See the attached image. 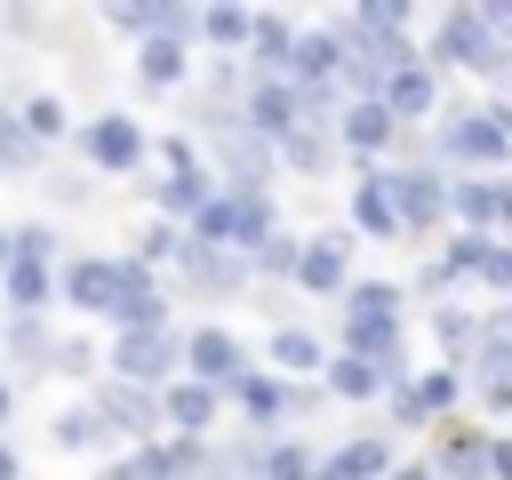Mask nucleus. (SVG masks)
I'll return each mask as SVG.
<instances>
[{"mask_svg": "<svg viewBox=\"0 0 512 480\" xmlns=\"http://www.w3.org/2000/svg\"><path fill=\"white\" fill-rule=\"evenodd\" d=\"M200 160H208V176H216V192H272V144L248 128V120H224V128H208L200 136Z\"/></svg>", "mask_w": 512, "mask_h": 480, "instance_id": "1", "label": "nucleus"}, {"mask_svg": "<svg viewBox=\"0 0 512 480\" xmlns=\"http://www.w3.org/2000/svg\"><path fill=\"white\" fill-rule=\"evenodd\" d=\"M280 224H272V192H216L200 216H192V240L200 248H232V256H248L256 240H272Z\"/></svg>", "mask_w": 512, "mask_h": 480, "instance_id": "2", "label": "nucleus"}, {"mask_svg": "<svg viewBox=\"0 0 512 480\" xmlns=\"http://www.w3.org/2000/svg\"><path fill=\"white\" fill-rule=\"evenodd\" d=\"M88 408H96V416H104V432H112V440H128V448H152V440H168L160 392H144V384L96 376V384H88Z\"/></svg>", "mask_w": 512, "mask_h": 480, "instance_id": "3", "label": "nucleus"}, {"mask_svg": "<svg viewBox=\"0 0 512 480\" xmlns=\"http://www.w3.org/2000/svg\"><path fill=\"white\" fill-rule=\"evenodd\" d=\"M440 64L512 80V48H504V32L488 24V8H448V16H440Z\"/></svg>", "mask_w": 512, "mask_h": 480, "instance_id": "4", "label": "nucleus"}, {"mask_svg": "<svg viewBox=\"0 0 512 480\" xmlns=\"http://www.w3.org/2000/svg\"><path fill=\"white\" fill-rule=\"evenodd\" d=\"M104 376L144 384V392H168V384L184 376V336H176V328H152V336H112Z\"/></svg>", "mask_w": 512, "mask_h": 480, "instance_id": "5", "label": "nucleus"}, {"mask_svg": "<svg viewBox=\"0 0 512 480\" xmlns=\"http://www.w3.org/2000/svg\"><path fill=\"white\" fill-rule=\"evenodd\" d=\"M184 376H192V384H208L216 400H232V392L256 376V360H248V344H240V336H224V328H192V336H184Z\"/></svg>", "mask_w": 512, "mask_h": 480, "instance_id": "6", "label": "nucleus"}, {"mask_svg": "<svg viewBox=\"0 0 512 480\" xmlns=\"http://www.w3.org/2000/svg\"><path fill=\"white\" fill-rule=\"evenodd\" d=\"M80 160L104 168V176H136V168L152 160V136H144L128 112H96V120H80Z\"/></svg>", "mask_w": 512, "mask_h": 480, "instance_id": "7", "label": "nucleus"}, {"mask_svg": "<svg viewBox=\"0 0 512 480\" xmlns=\"http://www.w3.org/2000/svg\"><path fill=\"white\" fill-rule=\"evenodd\" d=\"M168 272H176L184 296H208V304H224V296L248 288V256H232V248H200L192 232H184V256H176Z\"/></svg>", "mask_w": 512, "mask_h": 480, "instance_id": "8", "label": "nucleus"}, {"mask_svg": "<svg viewBox=\"0 0 512 480\" xmlns=\"http://www.w3.org/2000/svg\"><path fill=\"white\" fill-rule=\"evenodd\" d=\"M56 304L64 312H88V320H112V304H120V256H64Z\"/></svg>", "mask_w": 512, "mask_h": 480, "instance_id": "9", "label": "nucleus"}, {"mask_svg": "<svg viewBox=\"0 0 512 480\" xmlns=\"http://www.w3.org/2000/svg\"><path fill=\"white\" fill-rule=\"evenodd\" d=\"M376 184H384L400 232H432V224L448 216V184H440L432 168H376Z\"/></svg>", "mask_w": 512, "mask_h": 480, "instance_id": "10", "label": "nucleus"}, {"mask_svg": "<svg viewBox=\"0 0 512 480\" xmlns=\"http://www.w3.org/2000/svg\"><path fill=\"white\" fill-rule=\"evenodd\" d=\"M440 152L448 160H472V168H496L512 152V112H456L440 128Z\"/></svg>", "mask_w": 512, "mask_h": 480, "instance_id": "11", "label": "nucleus"}, {"mask_svg": "<svg viewBox=\"0 0 512 480\" xmlns=\"http://www.w3.org/2000/svg\"><path fill=\"white\" fill-rule=\"evenodd\" d=\"M240 120H248L264 144H280V136H296V128H304V96H296L288 80H248V96H240Z\"/></svg>", "mask_w": 512, "mask_h": 480, "instance_id": "12", "label": "nucleus"}, {"mask_svg": "<svg viewBox=\"0 0 512 480\" xmlns=\"http://www.w3.org/2000/svg\"><path fill=\"white\" fill-rule=\"evenodd\" d=\"M0 352H8L16 384H24V376H48V360H56V328L32 320V312H0Z\"/></svg>", "mask_w": 512, "mask_h": 480, "instance_id": "13", "label": "nucleus"}, {"mask_svg": "<svg viewBox=\"0 0 512 480\" xmlns=\"http://www.w3.org/2000/svg\"><path fill=\"white\" fill-rule=\"evenodd\" d=\"M296 288L344 296V288H352V240H344V232H320V240H304V256H296Z\"/></svg>", "mask_w": 512, "mask_h": 480, "instance_id": "14", "label": "nucleus"}, {"mask_svg": "<svg viewBox=\"0 0 512 480\" xmlns=\"http://www.w3.org/2000/svg\"><path fill=\"white\" fill-rule=\"evenodd\" d=\"M336 144L360 152V160H376V152L400 144V120H392L384 104H344V112H336Z\"/></svg>", "mask_w": 512, "mask_h": 480, "instance_id": "15", "label": "nucleus"}, {"mask_svg": "<svg viewBox=\"0 0 512 480\" xmlns=\"http://www.w3.org/2000/svg\"><path fill=\"white\" fill-rule=\"evenodd\" d=\"M0 312H32V320H48V312H56V272L8 256V272H0Z\"/></svg>", "mask_w": 512, "mask_h": 480, "instance_id": "16", "label": "nucleus"}, {"mask_svg": "<svg viewBox=\"0 0 512 480\" xmlns=\"http://www.w3.org/2000/svg\"><path fill=\"white\" fill-rule=\"evenodd\" d=\"M160 416H168L176 440H208V424H216V392L192 384V376H176V384L160 392Z\"/></svg>", "mask_w": 512, "mask_h": 480, "instance_id": "17", "label": "nucleus"}, {"mask_svg": "<svg viewBox=\"0 0 512 480\" xmlns=\"http://www.w3.org/2000/svg\"><path fill=\"white\" fill-rule=\"evenodd\" d=\"M136 80L144 88H192V40H136Z\"/></svg>", "mask_w": 512, "mask_h": 480, "instance_id": "18", "label": "nucleus"}, {"mask_svg": "<svg viewBox=\"0 0 512 480\" xmlns=\"http://www.w3.org/2000/svg\"><path fill=\"white\" fill-rule=\"evenodd\" d=\"M208 200H216V176H208V168H200V176H152V208H160L168 224H184V232H192V216H200Z\"/></svg>", "mask_w": 512, "mask_h": 480, "instance_id": "19", "label": "nucleus"}, {"mask_svg": "<svg viewBox=\"0 0 512 480\" xmlns=\"http://www.w3.org/2000/svg\"><path fill=\"white\" fill-rule=\"evenodd\" d=\"M48 440H56L64 456H104V448H120V440L104 432V416H96L88 400H72V408H56V424H48Z\"/></svg>", "mask_w": 512, "mask_h": 480, "instance_id": "20", "label": "nucleus"}, {"mask_svg": "<svg viewBox=\"0 0 512 480\" xmlns=\"http://www.w3.org/2000/svg\"><path fill=\"white\" fill-rule=\"evenodd\" d=\"M288 56H296L288 16H256V40H248V80H288Z\"/></svg>", "mask_w": 512, "mask_h": 480, "instance_id": "21", "label": "nucleus"}, {"mask_svg": "<svg viewBox=\"0 0 512 480\" xmlns=\"http://www.w3.org/2000/svg\"><path fill=\"white\" fill-rule=\"evenodd\" d=\"M232 400H240V416L256 424V440H272V432L288 424V384H280V376H264V368H256V376H248Z\"/></svg>", "mask_w": 512, "mask_h": 480, "instance_id": "22", "label": "nucleus"}, {"mask_svg": "<svg viewBox=\"0 0 512 480\" xmlns=\"http://www.w3.org/2000/svg\"><path fill=\"white\" fill-rule=\"evenodd\" d=\"M392 472V440H344L336 456H320V480H384Z\"/></svg>", "mask_w": 512, "mask_h": 480, "instance_id": "23", "label": "nucleus"}, {"mask_svg": "<svg viewBox=\"0 0 512 480\" xmlns=\"http://www.w3.org/2000/svg\"><path fill=\"white\" fill-rule=\"evenodd\" d=\"M344 320L400 328V288H392V280H352V288H344Z\"/></svg>", "mask_w": 512, "mask_h": 480, "instance_id": "24", "label": "nucleus"}, {"mask_svg": "<svg viewBox=\"0 0 512 480\" xmlns=\"http://www.w3.org/2000/svg\"><path fill=\"white\" fill-rule=\"evenodd\" d=\"M8 248H16L24 264H48V272H64V232H56L48 216H24V224H8Z\"/></svg>", "mask_w": 512, "mask_h": 480, "instance_id": "25", "label": "nucleus"}, {"mask_svg": "<svg viewBox=\"0 0 512 480\" xmlns=\"http://www.w3.org/2000/svg\"><path fill=\"white\" fill-rule=\"evenodd\" d=\"M256 480H320V456H312L304 440L272 432V440H264V464H256Z\"/></svg>", "mask_w": 512, "mask_h": 480, "instance_id": "26", "label": "nucleus"}, {"mask_svg": "<svg viewBox=\"0 0 512 480\" xmlns=\"http://www.w3.org/2000/svg\"><path fill=\"white\" fill-rule=\"evenodd\" d=\"M256 464H264V440H256V432H248V440H208L200 480H256Z\"/></svg>", "mask_w": 512, "mask_h": 480, "instance_id": "27", "label": "nucleus"}, {"mask_svg": "<svg viewBox=\"0 0 512 480\" xmlns=\"http://www.w3.org/2000/svg\"><path fill=\"white\" fill-rule=\"evenodd\" d=\"M384 112H392V120H416V112H432V72H424V64H400V72L384 80Z\"/></svg>", "mask_w": 512, "mask_h": 480, "instance_id": "28", "label": "nucleus"}, {"mask_svg": "<svg viewBox=\"0 0 512 480\" xmlns=\"http://www.w3.org/2000/svg\"><path fill=\"white\" fill-rule=\"evenodd\" d=\"M272 160H288L296 176H320V168L336 160V136H328V128H296V136H280V144H272Z\"/></svg>", "mask_w": 512, "mask_h": 480, "instance_id": "29", "label": "nucleus"}, {"mask_svg": "<svg viewBox=\"0 0 512 480\" xmlns=\"http://www.w3.org/2000/svg\"><path fill=\"white\" fill-rule=\"evenodd\" d=\"M272 368H288V376H320L328 352H320L312 328H272Z\"/></svg>", "mask_w": 512, "mask_h": 480, "instance_id": "30", "label": "nucleus"}, {"mask_svg": "<svg viewBox=\"0 0 512 480\" xmlns=\"http://www.w3.org/2000/svg\"><path fill=\"white\" fill-rule=\"evenodd\" d=\"M320 376H328V392H336V400H376V392H392V384H384V368H368V360H352V352H336Z\"/></svg>", "mask_w": 512, "mask_h": 480, "instance_id": "31", "label": "nucleus"}, {"mask_svg": "<svg viewBox=\"0 0 512 480\" xmlns=\"http://www.w3.org/2000/svg\"><path fill=\"white\" fill-rule=\"evenodd\" d=\"M472 368H480V392H488L496 408H512V336H480Z\"/></svg>", "mask_w": 512, "mask_h": 480, "instance_id": "32", "label": "nucleus"}, {"mask_svg": "<svg viewBox=\"0 0 512 480\" xmlns=\"http://www.w3.org/2000/svg\"><path fill=\"white\" fill-rule=\"evenodd\" d=\"M448 208H456L464 224H480V232H488V224L504 216V184H480V176H464V184H448Z\"/></svg>", "mask_w": 512, "mask_h": 480, "instance_id": "33", "label": "nucleus"}, {"mask_svg": "<svg viewBox=\"0 0 512 480\" xmlns=\"http://www.w3.org/2000/svg\"><path fill=\"white\" fill-rule=\"evenodd\" d=\"M200 40L248 56V40H256V8H200Z\"/></svg>", "mask_w": 512, "mask_h": 480, "instance_id": "34", "label": "nucleus"}, {"mask_svg": "<svg viewBox=\"0 0 512 480\" xmlns=\"http://www.w3.org/2000/svg\"><path fill=\"white\" fill-rule=\"evenodd\" d=\"M352 224H360V232H376V240H392V232H400V216H392V200H384V184H376V176H360V184H352Z\"/></svg>", "mask_w": 512, "mask_h": 480, "instance_id": "35", "label": "nucleus"}, {"mask_svg": "<svg viewBox=\"0 0 512 480\" xmlns=\"http://www.w3.org/2000/svg\"><path fill=\"white\" fill-rule=\"evenodd\" d=\"M128 256H136L144 272H160V264H176V256H184V224H168V216H152V224L136 232V248H128Z\"/></svg>", "mask_w": 512, "mask_h": 480, "instance_id": "36", "label": "nucleus"}, {"mask_svg": "<svg viewBox=\"0 0 512 480\" xmlns=\"http://www.w3.org/2000/svg\"><path fill=\"white\" fill-rule=\"evenodd\" d=\"M16 120H24V136H32V144H48V152H56V144H64V128H72L56 96H24V104H16Z\"/></svg>", "mask_w": 512, "mask_h": 480, "instance_id": "37", "label": "nucleus"}, {"mask_svg": "<svg viewBox=\"0 0 512 480\" xmlns=\"http://www.w3.org/2000/svg\"><path fill=\"white\" fill-rule=\"evenodd\" d=\"M296 256H304V240L272 232V240H256V248H248V280H256V272H264V280H296Z\"/></svg>", "mask_w": 512, "mask_h": 480, "instance_id": "38", "label": "nucleus"}, {"mask_svg": "<svg viewBox=\"0 0 512 480\" xmlns=\"http://www.w3.org/2000/svg\"><path fill=\"white\" fill-rule=\"evenodd\" d=\"M48 376H80V384H96V376H104V352H96L88 336H64V328H56V360H48Z\"/></svg>", "mask_w": 512, "mask_h": 480, "instance_id": "39", "label": "nucleus"}, {"mask_svg": "<svg viewBox=\"0 0 512 480\" xmlns=\"http://www.w3.org/2000/svg\"><path fill=\"white\" fill-rule=\"evenodd\" d=\"M432 328H440V344H448V352H480V328H472L464 312H440Z\"/></svg>", "mask_w": 512, "mask_h": 480, "instance_id": "40", "label": "nucleus"}, {"mask_svg": "<svg viewBox=\"0 0 512 480\" xmlns=\"http://www.w3.org/2000/svg\"><path fill=\"white\" fill-rule=\"evenodd\" d=\"M408 392H416V408L432 416V408H448V400H456V376H424V384H408Z\"/></svg>", "mask_w": 512, "mask_h": 480, "instance_id": "41", "label": "nucleus"}, {"mask_svg": "<svg viewBox=\"0 0 512 480\" xmlns=\"http://www.w3.org/2000/svg\"><path fill=\"white\" fill-rule=\"evenodd\" d=\"M48 200H64V208H80V200H88V176H48Z\"/></svg>", "mask_w": 512, "mask_h": 480, "instance_id": "42", "label": "nucleus"}, {"mask_svg": "<svg viewBox=\"0 0 512 480\" xmlns=\"http://www.w3.org/2000/svg\"><path fill=\"white\" fill-rule=\"evenodd\" d=\"M488 24L504 32V48H512V0H488Z\"/></svg>", "mask_w": 512, "mask_h": 480, "instance_id": "43", "label": "nucleus"}, {"mask_svg": "<svg viewBox=\"0 0 512 480\" xmlns=\"http://www.w3.org/2000/svg\"><path fill=\"white\" fill-rule=\"evenodd\" d=\"M16 424V376H0V432Z\"/></svg>", "mask_w": 512, "mask_h": 480, "instance_id": "44", "label": "nucleus"}, {"mask_svg": "<svg viewBox=\"0 0 512 480\" xmlns=\"http://www.w3.org/2000/svg\"><path fill=\"white\" fill-rule=\"evenodd\" d=\"M0 480H24V456L8 448V432H0Z\"/></svg>", "mask_w": 512, "mask_h": 480, "instance_id": "45", "label": "nucleus"}, {"mask_svg": "<svg viewBox=\"0 0 512 480\" xmlns=\"http://www.w3.org/2000/svg\"><path fill=\"white\" fill-rule=\"evenodd\" d=\"M384 480H440V472H424V464H392Z\"/></svg>", "mask_w": 512, "mask_h": 480, "instance_id": "46", "label": "nucleus"}, {"mask_svg": "<svg viewBox=\"0 0 512 480\" xmlns=\"http://www.w3.org/2000/svg\"><path fill=\"white\" fill-rule=\"evenodd\" d=\"M8 256H16V248H8V224H0V272H8Z\"/></svg>", "mask_w": 512, "mask_h": 480, "instance_id": "47", "label": "nucleus"}, {"mask_svg": "<svg viewBox=\"0 0 512 480\" xmlns=\"http://www.w3.org/2000/svg\"><path fill=\"white\" fill-rule=\"evenodd\" d=\"M496 224H512V192H504V216H496Z\"/></svg>", "mask_w": 512, "mask_h": 480, "instance_id": "48", "label": "nucleus"}, {"mask_svg": "<svg viewBox=\"0 0 512 480\" xmlns=\"http://www.w3.org/2000/svg\"><path fill=\"white\" fill-rule=\"evenodd\" d=\"M504 336H512V328H504Z\"/></svg>", "mask_w": 512, "mask_h": 480, "instance_id": "49", "label": "nucleus"}]
</instances>
